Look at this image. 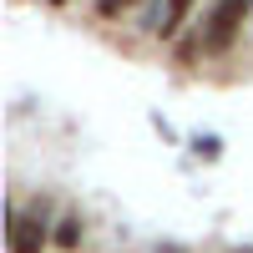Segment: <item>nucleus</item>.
I'll return each instance as SVG.
<instances>
[{
    "label": "nucleus",
    "instance_id": "nucleus-1",
    "mask_svg": "<svg viewBox=\"0 0 253 253\" xmlns=\"http://www.w3.org/2000/svg\"><path fill=\"white\" fill-rule=\"evenodd\" d=\"M243 20H248V0H218V5H213V15H208V36H203V51H208V56H223V51L238 41Z\"/></svg>",
    "mask_w": 253,
    "mask_h": 253
},
{
    "label": "nucleus",
    "instance_id": "nucleus-4",
    "mask_svg": "<svg viewBox=\"0 0 253 253\" xmlns=\"http://www.w3.org/2000/svg\"><path fill=\"white\" fill-rule=\"evenodd\" d=\"M187 10H193V0H167V15H162V36H172L182 20H187Z\"/></svg>",
    "mask_w": 253,
    "mask_h": 253
},
{
    "label": "nucleus",
    "instance_id": "nucleus-6",
    "mask_svg": "<svg viewBox=\"0 0 253 253\" xmlns=\"http://www.w3.org/2000/svg\"><path fill=\"white\" fill-rule=\"evenodd\" d=\"M198 152L203 157H218V137H198Z\"/></svg>",
    "mask_w": 253,
    "mask_h": 253
},
{
    "label": "nucleus",
    "instance_id": "nucleus-7",
    "mask_svg": "<svg viewBox=\"0 0 253 253\" xmlns=\"http://www.w3.org/2000/svg\"><path fill=\"white\" fill-rule=\"evenodd\" d=\"M157 253H182V248H172V243H167V248H157Z\"/></svg>",
    "mask_w": 253,
    "mask_h": 253
},
{
    "label": "nucleus",
    "instance_id": "nucleus-5",
    "mask_svg": "<svg viewBox=\"0 0 253 253\" xmlns=\"http://www.w3.org/2000/svg\"><path fill=\"white\" fill-rule=\"evenodd\" d=\"M122 5H132V0H96V10H101V15H117Z\"/></svg>",
    "mask_w": 253,
    "mask_h": 253
},
{
    "label": "nucleus",
    "instance_id": "nucleus-8",
    "mask_svg": "<svg viewBox=\"0 0 253 253\" xmlns=\"http://www.w3.org/2000/svg\"><path fill=\"white\" fill-rule=\"evenodd\" d=\"M233 253H253V248H233Z\"/></svg>",
    "mask_w": 253,
    "mask_h": 253
},
{
    "label": "nucleus",
    "instance_id": "nucleus-3",
    "mask_svg": "<svg viewBox=\"0 0 253 253\" xmlns=\"http://www.w3.org/2000/svg\"><path fill=\"white\" fill-rule=\"evenodd\" d=\"M51 238H56V248H66V253H71V248L81 243V218H76V213H71V218H61Z\"/></svg>",
    "mask_w": 253,
    "mask_h": 253
},
{
    "label": "nucleus",
    "instance_id": "nucleus-2",
    "mask_svg": "<svg viewBox=\"0 0 253 253\" xmlns=\"http://www.w3.org/2000/svg\"><path fill=\"white\" fill-rule=\"evenodd\" d=\"M10 253H41L46 248V223L41 218H26V213H15L10 218Z\"/></svg>",
    "mask_w": 253,
    "mask_h": 253
}]
</instances>
